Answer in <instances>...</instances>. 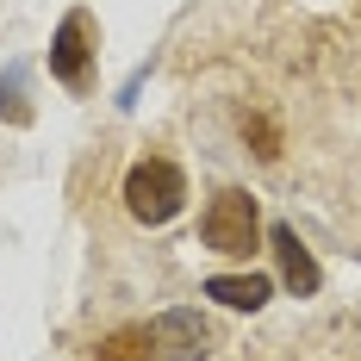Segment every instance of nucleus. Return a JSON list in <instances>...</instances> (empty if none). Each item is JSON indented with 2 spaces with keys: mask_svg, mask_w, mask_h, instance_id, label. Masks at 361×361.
Instances as JSON below:
<instances>
[{
  "mask_svg": "<svg viewBox=\"0 0 361 361\" xmlns=\"http://www.w3.org/2000/svg\"><path fill=\"white\" fill-rule=\"evenodd\" d=\"M200 243H206L212 255H224V262H250L255 255V243H262V212H255V200L243 193V187H224L212 206H206Z\"/></svg>",
  "mask_w": 361,
  "mask_h": 361,
  "instance_id": "obj_1",
  "label": "nucleus"
},
{
  "mask_svg": "<svg viewBox=\"0 0 361 361\" xmlns=\"http://www.w3.org/2000/svg\"><path fill=\"white\" fill-rule=\"evenodd\" d=\"M187 206V175H180L169 156H144V162H131V175H125V212L137 218V224H169V218Z\"/></svg>",
  "mask_w": 361,
  "mask_h": 361,
  "instance_id": "obj_2",
  "label": "nucleus"
},
{
  "mask_svg": "<svg viewBox=\"0 0 361 361\" xmlns=\"http://www.w3.org/2000/svg\"><path fill=\"white\" fill-rule=\"evenodd\" d=\"M87 44H94V19H87V6H75L69 19L56 25V37H50V75L63 87H75V94L87 87V56H94Z\"/></svg>",
  "mask_w": 361,
  "mask_h": 361,
  "instance_id": "obj_3",
  "label": "nucleus"
},
{
  "mask_svg": "<svg viewBox=\"0 0 361 361\" xmlns=\"http://www.w3.org/2000/svg\"><path fill=\"white\" fill-rule=\"evenodd\" d=\"M149 349L169 361H193L212 349V324L193 312V305H175V312H162L156 324H149Z\"/></svg>",
  "mask_w": 361,
  "mask_h": 361,
  "instance_id": "obj_4",
  "label": "nucleus"
},
{
  "mask_svg": "<svg viewBox=\"0 0 361 361\" xmlns=\"http://www.w3.org/2000/svg\"><path fill=\"white\" fill-rule=\"evenodd\" d=\"M268 243H274V262H281V281H287V287L299 293V299H312L324 274H318L312 250L299 243V231H293V224H274V231H268Z\"/></svg>",
  "mask_w": 361,
  "mask_h": 361,
  "instance_id": "obj_5",
  "label": "nucleus"
},
{
  "mask_svg": "<svg viewBox=\"0 0 361 361\" xmlns=\"http://www.w3.org/2000/svg\"><path fill=\"white\" fill-rule=\"evenodd\" d=\"M268 293H274L268 274H212V281H206V299L231 305V312H262Z\"/></svg>",
  "mask_w": 361,
  "mask_h": 361,
  "instance_id": "obj_6",
  "label": "nucleus"
},
{
  "mask_svg": "<svg viewBox=\"0 0 361 361\" xmlns=\"http://www.w3.org/2000/svg\"><path fill=\"white\" fill-rule=\"evenodd\" d=\"M156 349H149V324L144 330H118V336H106V349H100V361H149Z\"/></svg>",
  "mask_w": 361,
  "mask_h": 361,
  "instance_id": "obj_7",
  "label": "nucleus"
}]
</instances>
